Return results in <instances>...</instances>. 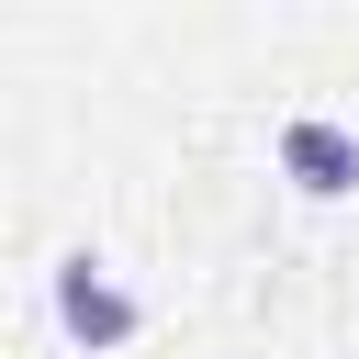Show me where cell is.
<instances>
[{"label": "cell", "instance_id": "7a4b0ae2", "mask_svg": "<svg viewBox=\"0 0 359 359\" xmlns=\"http://www.w3.org/2000/svg\"><path fill=\"white\" fill-rule=\"evenodd\" d=\"M280 180H292V191H314V202L359 191V135H348V123H325V112H292V123H280Z\"/></svg>", "mask_w": 359, "mask_h": 359}, {"label": "cell", "instance_id": "6da1fadb", "mask_svg": "<svg viewBox=\"0 0 359 359\" xmlns=\"http://www.w3.org/2000/svg\"><path fill=\"white\" fill-rule=\"evenodd\" d=\"M45 303H56V325H67L79 348H123V337L146 325V303H135V292L112 280V258H90V247H67V258H56Z\"/></svg>", "mask_w": 359, "mask_h": 359}]
</instances>
